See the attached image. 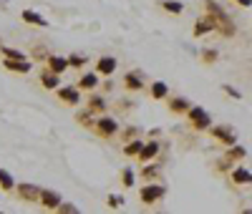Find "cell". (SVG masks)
<instances>
[{"label":"cell","instance_id":"obj_2","mask_svg":"<svg viewBox=\"0 0 252 214\" xmlns=\"http://www.w3.org/2000/svg\"><path fill=\"white\" fill-rule=\"evenodd\" d=\"M166 184H161V182H146L141 189H139V202L141 204H146V207H152V204H157V202H161L164 197H166Z\"/></svg>","mask_w":252,"mask_h":214},{"label":"cell","instance_id":"obj_34","mask_svg":"<svg viewBox=\"0 0 252 214\" xmlns=\"http://www.w3.org/2000/svg\"><path fill=\"white\" fill-rule=\"evenodd\" d=\"M136 136H139V128H136V126H126L124 131H121V139H124V141H131V139H136Z\"/></svg>","mask_w":252,"mask_h":214},{"label":"cell","instance_id":"obj_17","mask_svg":"<svg viewBox=\"0 0 252 214\" xmlns=\"http://www.w3.org/2000/svg\"><path fill=\"white\" fill-rule=\"evenodd\" d=\"M86 109H91L96 116H101V114H106V109H109V101L103 98L101 93H91V91H89V98H86Z\"/></svg>","mask_w":252,"mask_h":214},{"label":"cell","instance_id":"obj_36","mask_svg":"<svg viewBox=\"0 0 252 214\" xmlns=\"http://www.w3.org/2000/svg\"><path fill=\"white\" fill-rule=\"evenodd\" d=\"M56 212H61V214H78V207L76 204H68V202H61V207Z\"/></svg>","mask_w":252,"mask_h":214},{"label":"cell","instance_id":"obj_33","mask_svg":"<svg viewBox=\"0 0 252 214\" xmlns=\"http://www.w3.org/2000/svg\"><path fill=\"white\" fill-rule=\"evenodd\" d=\"M222 91H224L227 96H232L235 101H242V91H240V89H235V86H229V83H224V86H222Z\"/></svg>","mask_w":252,"mask_h":214},{"label":"cell","instance_id":"obj_9","mask_svg":"<svg viewBox=\"0 0 252 214\" xmlns=\"http://www.w3.org/2000/svg\"><path fill=\"white\" fill-rule=\"evenodd\" d=\"M56 93H58V101H63L66 106H78L81 103V89L78 86H58Z\"/></svg>","mask_w":252,"mask_h":214},{"label":"cell","instance_id":"obj_18","mask_svg":"<svg viewBox=\"0 0 252 214\" xmlns=\"http://www.w3.org/2000/svg\"><path fill=\"white\" fill-rule=\"evenodd\" d=\"M20 20H23V23H28V26H35V28H48V26H51L43 15L35 13V10H31V8H26L23 13H20Z\"/></svg>","mask_w":252,"mask_h":214},{"label":"cell","instance_id":"obj_29","mask_svg":"<svg viewBox=\"0 0 252 214\" xmlns=\"http://www.w3.org/2000/svg\"><path fill=\"white\" fill-rule=\"evenodd\" d=\"M86 63H89V58L83 56V53H71V56H68V66H71V68H83Z\"/></svg>","mask_w":252,"mask_h":214},{"label":"cell","instance_id":"obj_37","mask_svg":"<svg viewBox=\"0 0 252 214\" xmlns=\"http://www.w3.org/2000/svg\"><path fill=\"white\" fill-rule=\"evenodd\" d=\"M33 56H35V58H43V61H46V58H48L51 53H46V48H43V46H38V48L33 51Z\"/></svg>","mask_w":252,"mask_h":214},{"label":"cell","instance_id":"obj_6","mask_svg":"<svg viewBox=\"0 0 252 214\" xmlns=\"http://www.w3.org/2000/svg\"><path fill=\"white\" fill-rule=\"evenodd\" d=\"M209 33H217V23H215V18L209 15V13H204V15H199V18L194 20L192 35H194V38H204V35H209Z\"/></svg>","mask_w":252,"mask_h":214},{"label":"cell","instance_id":"obj_14","mask_svg":"<svg viewBox=\"0 0 252 214\" xmlns=\"http://www.w3.org/2000/svg\"><path fill=\"white\" fill-rule=\"evenodd\" d=\"M46 68L48 71H53V73H58V76H63L71 66H68V56H56V53H51L48 58H46Z\"/></svg>","mask_w":252,"mask_h":214},{"label":"cell","instance_id":"obj_40","mask_svg":"<svg viewBox=\"0 0 252 214\" xmlns=\"http://www.w3.org/2000/svg\"><path fill=\"white\" fill-rule=\"evenodd\" d=\"M3 5H5V3H3V0H0V8H3Z\"/></svg>","mask_w":252,"mask_h":214},{"label":"cell","instance_id":"obj_1","mask_svg":"<svg viewBox=\"0 0 252 214\" xmlns=\"http://www.w3.org/2000/svg\"><path fill=\"white\" fill-rule=\"evenodd\" d=\"M204 13H209L215 18V23H217V33L224 35V38H232L237 33L235 23H232V18H229V13L217 3V0H204Z\"/></svg>","mask_w":252,"mask_h":214},{"label":"cell","instance_id":"obj_8","mask_svg":"<svg viewBox=\"0 0 252 214\" xmlns=\"http://www.w3.org/2000/svg\"><path fill=\"white\" fill-rule=\"evenodd\" d=\"M159 152H161V141L159 139H149V141H144V146H141V152H139V161L141 164H146V161H154V159H159Z\"/></svg>","mask_w":252,"mask_h":214},{"label":"cell","instance_id":"obj_24","mask_svg":"<svg viewBox=\"0 0 252 214\" xmlns=\"http://www.w3.org/2000/svg\"><path fill=\"white\" fill-rule=\"evenodd\" d=\"M141 146H144V139H131V141H126L124 144V156H129V159H136L139 152H141Z\"/></svg>","mask_w":252,"mask_h":214},{"label":"cell","instance_id":"obj_30","mask_svg":"<svg viewBox=\"0 0 252 214\" xmlns=\"http://www.w3.org/2000/svg\"><path fill=\"white\" fill-rule=\"evenodd\" d=\"M0 53H3L5 58H20V61L28 58L23 51H18V48H13V46H0Z\"/></svg>","mask_w":252,"mask_h":214},{"label":"cell","instance_id":"obj_31","mask_svg":"<svg viewBox=\"0 0 252 214\" xmlns=\"http://www.w3.org/2000/svg\"><path fill=\"white\" fill-rule=\"evenodd\" d=\"M199 58H202L204 63H217V58H220V53H217V48H202V53H199Z\"/></svg>","mask_w":252,"mask_h":214},{"label":"cell","instance_id":"obj_20","mask_svg":"<svg viewBox=\"0 0 252 214\" xmlns=\"http://www.w3.org/2000/svg\"><path fill=\"white\" fill-rule=\"evenodd\" d=\"M149 96H152V101H166L169 98V86H166L164 81H152Z\"/></svg>","mask_w":252,"mask_h":214},{"label":"cell","instance_id":"obj_16","mask_svg":"<svg viewBox=\"0 0 252 214\" xmlns=\"http://www.w3.org/2000/svg\"><path fill=\"white\" fill-rule=\"evenodd\" d=\"M146 86V81H144V76L139 73V71H129V73H124V89L126 91H131V93H136V91H141Z\"/></svg>","mask_w":252,"mask_h":214},{"label":"cell","instance_id":"obj_15","mask_svg":"<svg viewBox=\"0 0 252 214\" xmlns=\"http://www.w3.org/2000/svg\"><path fill=\"white\" fill-rule=\"evenodd\" d=\"M229 182L237 184V186H250L252 184V171L247 166H232V171H229Z\"/></svg>","mask_w":252,"mask_h":214},{"label":"cell","instance_id":"obj_35","mask_svg":"<svg viewBox=\"0 0 252 214\" xmlns=\"http://www.w3.org/2000/svg\"><path fill=\"white\" fill-rule=\"evenodd\" d=\"M232 166H235V161H229L227 156H222V159H217V171H232Z\"/></svg>","mask_w":252,"mask_h":214},{"label":"cell","instance_id":"obj_39","mask_svg":"<svg viewBox=\"0 0 252 214\" xmlns=\"http://www.w3.org/2000/svg\"><path fill=\"white\" fill-rule=\"evenodd\" d=\"M161 134V128H152V131H149V139H157Z\"/></svg>","mask_w":252,"mask_h":214},{"label":"cell","instance_id":"obj_41","mask_svg":"<svg viewBox=\"0 0 252 214\" xmlns=\"http://www.w3.org/2000/svg\"><path fill=\"white\" fill-rule=\"evenodd\" d=\"M0 46H3V38H0Z\"/></svg>","mask_w":252,"mask_h":214},{"label":"cell","instance_id":"obj_19","mask_svg":"<svg viewBox=\"0 0 252 214\" xmlns=\"http://www.w3.org/2000/svg\"><path fill=\"white\" fill-rule=\"evenodd\" d=\"M166 103H169V111L177 114V116H187V111L192 109V101L184 98V96H174V98H169Z\"/></svg>","mask_w":252,"mask_h":214},{"label":"cell","instance_id":"obj_11","mask_svg":"<svg viewBox=\"0 0 252 214\" xmlns=\"http://www.w3.org/2000/svg\"><path fill=\"white\" fill-rule=\"evenodd\" d=\"M3 68L10 71V73H20V76H23V73H31L33 71V61L31 58H23V61H20V58H5L3 61Z\"/></svg>","mask_w":252,"mask_h":214},{"label":"cell","instance_id":"obj_32","mask_svg":"<svg viewBox=\"0 0 252 214\" xmlns=\"http://www.w3.org/2000/svg\"><path fill=\"white\" fill-rule=\"evenodd\" d=\"M124 197L121 194H109V199H106V204H109V209H121L124 207Z\"/></svg>","mask_w":252,"mask_h":214},{"label":"cell","instance_id":"obj_27","mask_svg":"<svg viewBox=\"0 0 252 214\" xmlns=\"http://www.w3.org/2000/svg\"><path fill=\"white\" fill-rule=\"evenodd\" d=\"M0 189H5V191L15 189V179H13L10 171H5V169H0Z\"/></svg>","mask_w":252,"mask_h":214},{"label":"cell","instance_id":"obj_7","mask_svg":"<svg viewBox=\"0 0 252 214\" xmlns=\"http://www.w3.org/2000/svg\"><path fill=\"white\" fill-rule=\"evenodd\" d=\"M15 191H18L20 202L38 204V199H40V189H38L35 184H31V182H20V184H15Z\"/></svg>","mask_w":252,"mask_h":214},{"label":"cell","instance_id":"obj_26","mask_svg":"<svg viewBox=\"0 0 252 214\" xmlns=\"http://www.w3.org/2000/svg\"><path fill=\"white\" fill-rule=\"evenodd\" d=\"M134 184H136V171H134L131 166H124V169H121V186L131 189Z\"/></svg>","mask_w":252,"mask_h":214},{"label":"cell","instance_id":"obj_3","mask_svg":"<svg viewBox=\"0 0 252 214\" xmlns=\"http://www.w3.org/2000/svg\"><path fill=\"white\" fill-rule=\"evenodd\" d=\"M187 119H189V126H192L194 131H209V126H212V116H209V111L202 109V106H192V109L187 111Z\"/></svg>","mask_w":252,"mask_h":214},{"label":"cell","instance_id":"obj_21","mask_svg":"<svg viewBox=\"0 0 252 214\" xmlns=\"http://www.w3.org/2000/svg\"><path fill=\"white\" fill-rule=\"evenodd\" d=\"M98 78H101V76H98L96 71H89V73H83V76L78 78V83H76V86H78V89H81V91H94V89H96V86L101 83Z\"/></svg>","mask_w":252,"mask_h":214},{"label":"cell","instance_id":"obj_25","mask_svg":"<svg viewBox=\"0 0 252 214\" xmlns=\"http://www.w3.org/2000/svg\"><path fill=\"white\" fill-rule=\"evenodd\" d=\"M76 121H78L83 128H94V123H96V114H94L91 109H83V111L76 114Z\"/></svg>","mask_w":252,"mask_h":214},{"label":"cell","instance_id":"obj_22","mask_svg":"<svg viewBox=\"0 0 252 214\" xmlns=\"http://www.w3.org/2000/svg\"><path fill=\"white\" fill-rule=\"evenodd\" d=\"M38 81H40V86H43L46 91H56L58 86H61V76H58V73H53V71H48V68H46L43 73H40V78H38Z\"/></svg>","mask_w":252,"mask_h":214},{"label":"cell","instance_id":"obj_38","mask_svg":"<svg viewBox=\"0 0 252 214\" xmlns=\"http://www.w3.org/2000/svg\"><path fill=\"white\" fill-rule=\"evenodd\" d=\"M232 3H237L240 8H252V0H232Z\"/></svg>","mask_w":252,"mask_h":214},{"label":"cell","instance_id":"obj_12","mask_svg":"<svg viewBox=\"0 0 252 214\" xmlns=\"http://www.w3.org/2000/svg\"><path fill=\"white\" fill-rule=\"evenodd\" d=\"M116 68H119V61H116L114 56H101V58L96 61V73H98V76H103V78L114 76V73H116Z\"/></svg>","mask_w":252,"mask_h":214},{"label":"cell","instance_id":"obj_13","mask_svg":"<svg viewBox=\"0 0 252 214\" xmlns=\"http://www.w3.org/2000/svg\"><path fill=\"white\" fill-rule=\"evenodd\" d=\"M161 171H164V164L154 159V161H146V164L141 166L139 174H141V179H144V182H159Z\"/></svg>","mask_w":252,"mask_h":214},{"label":"cell","instance_id":"obj_5","mask_svg":"<svg viewBox=\"0 0 252 214\" xmlns=\"http://www.w3.org/2000/svg\"><path fill=\"white\" fill-rule=\"evenodd\" d=\"M94 131L101 136V139H111V136H116L121 128H119V121L114 119V116H106V114H101L98 119H96V123H94Z\"/></svg>","mask_w":252,"mask_h":214},{"label":"cell","instance_id":"obj_23","mask_svg":"<svg viewBox=\"0 0 252 214\" xmlns=\"http://www.w3.org/2000/svg\"><path fill=\"white\" fill-rule=\"evenodd\" d=\"M229 161H242V159H247V149L237 141V144H232V146H227V154H224Z\"/></svg>","mask_w":252,"mask_h":214},{"label":"cell","instance_id":"obj_10","mask_svg":"<svg viewBox=\"0 0 252 214\" xmlns=\"http://www.w3.org/2000/svg\"><path fill=\"white\" fill-rule=\"evenodd\" d=\"M61 202H63V197L58 194L56 189H40V199H38V204L43 207V209L56 212V209L61 207Z\"/></svg>","mask_w":252,"mask_h":214},{"label":"cell","instance_id":"obj_28","mask_svg":"<svg viewBox=\"0 0 252 214\" xmlns=\"http://www.w3.org/2000/svg\"><path fill=\"white\" fill-rule=\"evenodd\" d=\"M166 13H174V15H179L182 10H184V5L179 3V0H161V3H159Z\"/></svg>","mask_w":252,"mask_h":214},{"label":"cell","instance_id":"obj_4","mask_svg":"<svg viewBox=\"0 0 252 214\" xmlns=\"http://www.w3.org/2000/svg\"><path fill=\"white\" fill-rule=\"evenodd\" d=\"M209 136H212L215 141H220L222 146L237 144V131H235L232 126H227V123H215V126H209Z\"/></svg>","mask_w":252,"mask_h":214}]
</instances>
